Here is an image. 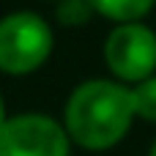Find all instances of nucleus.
<instances>
[{"mask_svg":"<svg viewBox=\"0 0 156 156\" xmlns=\"http://www.w3.org/2000/svg\"><path fill=\"white\" fill-rule=\"evenodd\" d=\"M134 121L132 90L121 82L90 80L80 85L66 104V134L85 151H107L118 145Z\"/></svg>","mask_w":156,"mask_h":156,"instance_id":"nucleus-1","label":"nucleus"},{"mask_svg":"<svg viewBox=\"0 0 156 156\" xmlns=\"http://www.w3.org/2000/svg\"><path fill=\"white\" fill-rule=\"evenodd\" d=\"M52 52V33L47 22L30 11H16L0 22V71H36Z\"/></svg>","mask_w":156,"mask_h":156,"instance_id":"nucleus-2","label":"nucleus"},{"mask_svg":"<svg viewBox=\"0 0 156 156\" xmlns=\"http://www.w3.org/2000/svg\"><path fill=\"white\" fill-rule=\"evenodd\" d=\"M66 129L38 112L5 118L0 126V156H71Z\"/></svg>","mask_w":156,"mask_h":156,"instance_id":"nucleus-3","label":"nucleus"},{"mask_svg":"<svg viewBox=\"0 0 156 156\" xmlns=\"http://www.w3.org/2000/svg\"><path fill=\"white\" fill-rule=\"evenodd\" d=\"M104 58L107 66L118 80L126 82H143L154 77L156 71V36L151 27L140 22L121 25L118 30L110 33L104 44Z\"/></svg>","mask_w":156,"mask_h":156,"instance_id":"nucleus-4","label":"nucleus"},{"mask_svg":"<svg viewBox=\"0 0 156 156\" xmlns=\"http://www.w3.org/2000/svg\"><path fill=\"white\" fill-rule=\"evenodd\" d=\"M156 0H90L93 11H99L107 19H115L121 25L137 22L140 16H145L154 8Z\"/></svg>","mask_w":156,"mask_h":156,"instance_id":"nucleus-5","label":"nucleus"},{"mask_svg":"<svg viewBox=\"0 0 156 156\" xmlns=\"http://www.w3.org/2000/svg\"><path fill=\"white\" fill-rule=\"evenodd\" d=\"M132 99H134V115L156 123V74L132 88Z\"/></svg>","mask_w":156,"mask_h":156,"instance_id":"nucleus-6","label":"nucleus"},{"mask_svg":"<svg viewBox=\"0 0 156 156\" xmlns=\"http://www.w3.org/2000/svg\"><path fill=\"white\" fill-rule=\"evenodd\" d=\"M90 14H93L90 0H60L58 8V19L63 25H82L90 19Z\"/></svg>","mask_w":156,"mask_h":156,"instance_id":"nucleus-7","label":"nucleus"},{"mask_svg":"<svg viewBox=\"0 0 156 156\" xmlns=\"http://www.w3.org/2000/svg\"><path fill=\"white\" fill-rule=\"evenodd\" d=\"M5 118H8V115H5V104H3V96H0V126L5 123Z\"/></svg>","mask_w":156,"mask_h":156,"instance_id":"nucleus-8","label":"nucleus"},{"mask_svg":"<svg viewBox=\"0 0 156 156\" xmlns=\"http://www.w3.org/2000/svg\"><path fill=\"white\" fill-rule=\"evenodd\" d=\"M148 156H156V143L151 145V154H148Z\"/></svg>","mask_w":156,"mask_h":156,"instance_id":"nucleus-9","label":"nucleus"}]
</instances>
